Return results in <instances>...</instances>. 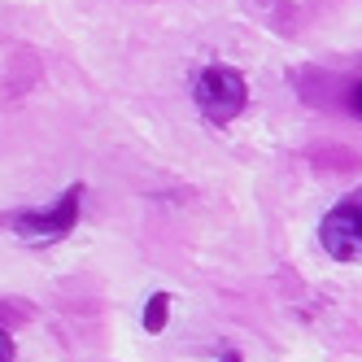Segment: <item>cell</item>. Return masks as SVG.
Wrapping results in <instances>:
<instances>
[{"mask_svg":"<svg viewBox=\"0 0 362 362\" xmlns=\"http://www.w3.org/2000/svg\"><path fill=\"white\" fill-rule=\"evenodd\" d=\"M245 100H249L245 79H240V70H231V66H210L197 79V105L210 122H231L245 110Z\"/></svg>","mask_w":362,"mask_h":362,"instance_id":"obj_1","label":"cell"},{"mask_svg":"<svg viewBox=\"0 0 362 362\" xmlns=\"http://www.w3.org/2000/svg\"><path fill=\"white\" fill-rule=\"evenodd\" d=\"M319 240H323V249L336 257V262H358V257H362V192L341 201L323 218Z\"/></svg>","mask_w":362,"mask_h":362,"instance_id":"obj_2","label":"cell"},{"mask_svg":"<svg viewBox=\"0 0 362 362\" xmlns=\"http://www.w3.org/2000/svg\"><path fill=\"white\" fill-rule=\"evenodd\" d=\"M74 218H79V188H70L53 210H35V214H18V231L27 236L31 245H48V240H62L66 231L74 227Z\"/></svg>","mask_w":362,"mask_h":362,"instance_id":"obj_3","label":"cell"},{"mask_svg":"<svg viewBox=\"0 0 362 362\" xmlns=\"http://www.w3.org/2000/svg\"><path fill=\"white\" fill-rule=\"evenodd\" d=\"M166 310H170V297H166V293L148 297V305H144V327H148V332H162V327H166Z\"/></svg>","mask_w":362,"mask_h":362,"instance_id":"obj_4","label":"cell"},{"mask_svg":"<svg viewBox=\"0 0 362 362\" xmlns=\"http://www.w3.org/2000/svg\"><path fill=\"white\" fill-rule=\"evenodd\" d=\"M0 362H13V341H9V332H0Z\"/></svg>","mask_w":362,"mask_h":362,"instance_id":"obj_5","label":"cell"},{"mask_svg":"<svg viewBox=\"0 0 362 362\" xmlns=\"http://www.w3.org/2000/svg\"><path fill=\"white\" fill-rule=\"evenodd\" d=\"M349 110H354V114H358V118H362V83H358V88H354V92H349Z\"/></svg>","mask_w":362,"mask_h":362,"instance_id":"obj_6","label":"cell"},{"mask_svg":"<svg viewBox=\"0 0 362 362\" xmlns=\"http://www.w3.org/2000/svg\"><path fill=\"white\" fill-rule=\"evenodd\" d=\"M223 362H240V354H227V358H223Z\"/></svg>","mask_w":362,"mask_h":362,"instance_id":"obj_7","label":"cell"}]
</instances>
